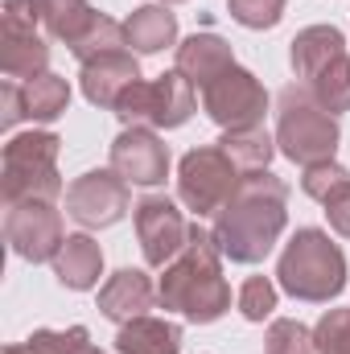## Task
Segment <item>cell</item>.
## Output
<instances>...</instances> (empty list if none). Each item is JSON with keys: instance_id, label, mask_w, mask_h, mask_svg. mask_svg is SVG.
Instances as JSON below:
<instances>
[{"instance_id": "obj_1", "label": "cell", "mask_w": 350, "mask_h": 354, "mask_svg": "<svg viewBox=\"0 0 350 354\" xmlns=\"http://www.w3.org/2000/svg\"><path fill=\"white\" fill-rule=\"evenodd\" d=\"M284 202H288V185L276 174H268V169L243 174L239 189L231 194V202L210 223V235H214L223 260L260 264L276 248V239L284 235V223H288Z\"/></svg>"}, {"instance_id": "obj_2", "label": "cell", "mask_w": 350, "mask_h": 354, "mask_svg": "<svg viewBox=\"0 0 350 354\" xmlns=\"http://www.w3.org/2000/svg\"><path fill=\"white\" fill-rule=\"evenodd\" d=\"M157 297L169 313H181L194 326H210L231 309V284L223 280V252L206 227H190V243L165 268Z\"/></svg>"}, {"instance_id": "obj_3", "label": "cell", "mask_w": 350, "mask_h": 354, "mask_svg": "<svg viewBox=\"0 0 350 354\" xmlns=\"http://www.w3.org/2000/svg\"><path fill=\"white\" fill-rule=\"evenodd\" d=\"M276 280L288 297L326 305L347 288V256L322 227H301L280 252Z\"/></svg>"}, {"instance_id": "obj_4", "label": "cell", "mask_w": 350, "mask_h": 354, "mask_svg": "<svg viewBox=\"0 0 350 354\" xmlns=\"http://www.w3.org/2000/svg\"><path fill=\"white\" fill-rule=\"evenodd\" d=\"M276 149L297 161L301 169L309 165H322V161H334L338 153V140H342V128H338V115H330L313 95L297 83L276 95Z\"/></svg>"}, {"instance_id": "obj_5", "label": "cell", "mask_w": 350, "mask_h": 354, "mask_svg": "<svg viewBox=\"0 0 350 354\" xmlns=\"http://www.w3.org/2000/svg\"><path fill=\"white\" fill-rule=\"evenodd\" d=\"M58 153H62V140L54 132H21V136H12L4 145V165H0L4 206L54 202L62 194Z\"/></svg>"}, {"instance_id": "obj_6", "label": "cell", "mask_w": 350, "mask_h": 354, "mask_svg": "<svg viewBox=\"0 0 350 354\" xmlns=\"http://www.w3.org/2000/svg\"><path fill=\"white\" fill-rule=\"evenodd\" d=\"M239 181H243V169L219 145H202V149H190L177 165V198L198 218H206V214H219L231 202Z\"/></svg>"}, {"instance_id": "obj_7", "label": "cell", "mask_w": 350, "mask_h": 354, "mask_svg": "<svg viewBox=\"0 0 350 354\" xmlns=\"http://www.w3.org/2000/svg\"><path fill=\"white\" fill-rule=\"evenodd\" d=\"M116 115L124 128H153V132L181 128L194 115V87L177 71L157 75V79H140L136 87L124 91V99L116 103Z\"/></svg>"}, {"instance_id": "obj_8", "label": "cell", "mask_w": 350, "mask_h": 354, "mask_svg": "<svg viewBox=\"0 0 350 354\" xmlns=\"http://www.w3.org/2000/svg\"><path fill=\"white\" fill-rule=\"evenodd\" d=\"M46 33L54 41H66L71 54L79 62H91L99 54H111V50H124V25L111 21L107 12L91 8L87 0H54V12H50V25Z\"/></svg>"}, {"instance_id": "obj_9", "label": "cell", "mask_w": 350, "mask_h": 354, "mask_svg": "<svg viewBox=\"0 0 350 354\" xmlns=\"http://www.w3.org/2000/svg\"><path fill=\"white\" fill-rule=\"evenodd\" d=\"M202 107L223 132L256 128V124H264V111H268V91H264V83L252 71L231 66L223 79H214L202 91Z\"/></svg>"}, {"instance_id": "obj_10", "label": "cell", "mask_w": 350, "mask_h": 354, "mask_svg": "<svg viewBox=\"0 0 350 354\" xmlns=\"http://www.w3.org/2000/svg\"><path fill=\"white\" fill-rule=\"evenodd\" d=\"M4 239L12 248V256H21L29 264H46L66 243L62 214L54 210V202H17L4 210Z\"/></svg>"}, {"instance_id": "obj_11", "label": "cell", "mask_w": 350, "mask_h": 354, "mask_svg": "<svg viewBox=\"0 0 350 354\" xmlns=\"http://www.w3.org/2000/svg\"><path fill=\"white\" fill-rule=\"evenodd\" d=\"M136 239H140V252H145V264L149 268H169L185 252L190 243V223L181 214L174 198L165 194H149L136 202Z\"/></svg>"}, {"instance_id": "obj_12", "label": "cell", "mask_w": 350, "mask_h": 354, "mask_svg": "<svg viewBox=\"0 0 350 354\" xmlns=\"http://www.w3.org/2000/svg\"><path fill=\"white\" fill-rule=\"evenodd\" d=\"M132 194L116 169H87L66 185V214L79 227H111L128 214Z\"/></svg>"}, {"instance_id": "obj_13", "label": "cell", "mask_w": 350, "mask_h": 354, "mask_svg": "<svg viewBox=\"0 0 350 354\" xmlns=\"http://www.w3.org/2000/svg\"><path fill=\"white\" fill-rule=\"evenodd\" d=\"M111 169L128 185H161L169 177V145L153 128H124L111 140Z\"/></svg>"}, {"instance_id": "obj_14", "label": "cell", "mask_w": 350, "mask_h": 354, "mask_svg": "<svg viewBox=\"0 0 350 354\" xmlns=\"http://www.w3.org/2000/svg\"><path fill=\"white\" fill-rule=\"evenodd\" d=\"M83 95L87 103L103 107V111H116V103L124 99V91L140 83V66H136V54L132 50H111V54H99L83 62Z\"/></svg>"}, {"instance_id": "obj_15", "label": "cell", "mask_w": 350, "mask_h": 354, "mask_svg": "<svg viewBox=\"0 0 350 354\" xmlns=\"http://www.w3.org/2000/svg\"><path fill=\"white\" fill-rule=\"evenodd\" d=\"M157 284L149 280V272L140 268H120L103 288H99V313L116 326H128L136 317H149V309L157 305Z\"/></svg>"}, {"instance_id": "obj_16", "label": "cell", "mask_w": 350, "mask_h": 354, "mask_svg": "<svg viewBox=\"0 0 350 354\" xmlns=\"http://www.w3.org/2000/svg\"><path fill=\"white\" fill-rule=\"evenodd\" d=\"M231 66H235L231 41L219 37V33H190L177 46V75L190 79V87L198 91H206L214 79H223Z\"/></svg>"}, {"instance_id": "obj_17", "label": "cell", "mask_w": 350, "mask_h": 354, "mask_svg": "<svg viewBox=\"0 0 350 354\" xmlns=\"http://www.w3.org/2000/svg\"><path fill=\"white\" fill-rule=\"evenodd\" d=\"M0 71L12 83H29V79L46 75L50 71V46H46V37L33 33V29L4 25V37H0Z\"/></svg>"}, {"instance_id": "obj_18", "label": "cell", "mask_w": 350, "mask_h": 354, "mask_svg": "<svg viewBox=\"0 0 350 354\" xmlns=\"http://www.w3.org/2000/svg\"><path fill=\"white\" fill-rule=\"evenodd\" d=\"M50 264H54V276H58L62 288L87 292V288L99 284V276H103V252H99V243L91 235H66L62 252Z\"/></svg>"}, {"instance_id": "obj_19", "label": "cell", "mask_w": 350, "mask_h": 354, "mask_svg": "<svg viewBox=\"0 0 350 354\" xmlns=\"http://www.w3.org/2000/svg\"><path fill=\"white\" fill-rule=\"evenodd\" d=\"M124 41L132 46V54H157L177 41V17L169 4H140L128 21H124Z\"/></svg>"}, {"instance_id": "obj_20", "label": "cell", "mask_w": 350, "mask_h": 354, "mask_svg": "<svg viewBox=\"0 0 350 354\" xmlns=\"http://www.w3.org/2000/svg\"><path fill=\"white\" fill-rule=\"evenodd\" d=\"M120 354H181V326L165 317H136L116 334Z\"/></svg>"}, {"instance_id": "obj_21", "label": "cell", "mask_w": 350, "mask_h": 354, "mask_svg": "<svg viewBox=\"0 0 350 354\" xmlns=\"http://www.w3.org/2000/svg\"><path fill=\"white\" fill-rule=\"evenodd\" d=\"M342 50H347L342 29H334V25H309V29H301V33L293 37V46H288L293 75L305 83L322 62H330V58H334V54H342Z\"/></svg>"}, {"instance_id": "obj_22", "label": "cell", "mask_w": 350, "mask_h": 354, "mask_svg": "<svg viewBox=\"0 0 350 354\" xmlns=\"http://www.w3.org/2000/svg\"><path fill=\"white\" fill-rule=\"evenodd\" d=\"M301 87L309 91L330 115H338V111H350V50L342 54H334L330 62H322Z\"/></svg>"}, {"instance_id": "obj_23", "label": "cell", "mask_w": 350, "mask_h": 354, "mask_svg": "<svg viewBox=\"0 0 350 354\" xmlns=\"http://www.w3.org/2000/svg\"><path fill=\"white\" fill-rule=\"evenodd\" d=\"M21 103H25V120L33 124H50L71 107V83L58 75H37L29 83H21Z\"/></svg>"}, {"instance_id": "obj_24", "label": "cell", "mask_w": 350, "mask_h": 354, "mask_svg": "<svg viewBox=\"0 0 350 354\" xmlns=\"http://www.w3.org/2000/svg\"><path fill=\"white\" fill-rule=\"evenodd\" d=\"M219 149L243 169V174H256V169H268L272 153H276V136H268V128L256 124V128H235V132H223Z\"/></svg>"}, {"instance_id": "obj_25", "label": "cell", "mask_w": 350, "mask_h": 354, "mask_svg": "<svg viewBox=\"0 0 350 354\" xmlns=\"http://www.w3.org/2000/svg\"><path fill=\"white\" fill-rule=\"evenodd\" d=\"M264 354H317L313 330H305L293 317H276L264 334Z\"/></svg>"}, {"instance_id": "obj_26", "label": "cell", "mask_w": 350, "mask_h": 354, "mask_svg": "<svg viewBox=\"0 0 350 354\" xmlns=\"http://www.w3.org/2000/svg\"><path fill=\"white\" fill-rule=\"evenodd\" d=\"M33 354H83L91 346V334L83 326H71V330H37L25 338Z\"/></svg>"}, {"instance_id": "obj_27", "label": "cell", "mask_w": 350, "mask_h": 354, "mask_svg": "<svg viewBox=\"0 0 350 354\" xmlns=\"http://www.w3.org/2000/svg\"><path fill=\"white\" fill-rule=\"evenodd\" d=\"M317 354H350V309H330L313 326Z\"/></svg>"}, {"instance_id": "obj_28", "label": "cell", "mask_w": 350, "mask_h": 354, "mask_svg": "<svg viewBox=\"0 0 350 354\" xmlns=\"http://www.w3.org/2000/svg\"><path fill=\"white\" fill-rule=\"evenodd\" d=\"M272 309H276V284L268 276L243 280V288H239V313L248 322H264V317H272Z\"/></svg>"}, {"instance_id": "obj_29", "label": "cell", "mask_w": 350, "mask_h": 354, "mask_svg": "<svg viewBox=\"0 0 350 354\" xmlns=\"http://www.w3.org/2000/svg\"><path fill=\"white\" fill-rule=\"evenodd\" d=\"M227 8L243 29H272L284 17V0H227Z\"/></svg>"}, {"instance_id": "obj_30", "label": "cell", "mask_w": 350, "mask_h": 354, "mask_svg": "<svg viewBox=\"0 0 350 354\" xmlns=\"http://www.w3.org/2000/svg\"><path fill=\"white\" fill-rule=\"evenodd\" d=\"M50 12H54V0H4V25H17V29L42 33L50 25Z\"/></svg>"}, {"instance_id": "obj_31", "label": "cell", "mask_w": 350, "mask_h": 354, "mask_svg": "<svg viewBox=\"0 0 350 354\" xmlns=\"http://www.w3.org/2000/svg\"><path fill=\"white\" fill-rule=\"evenodd\" d=\"M350 181V174L338 165V161H322V165H309L305 177H301V189L309 194V198H317V202H326L334 189H342Z\"/></svg>"}, {"instance_id": "obj_32", "label": "cell", "mask_w": 350, "mask_h": 354, "mask_svg": "<svg viewBox=\"0 0 350 354\" xmlns=\"http://www.w3.org/2000/svg\"><path fill=\"white\" fill-rule=\"evenodd\" d=\"M322 206H326V218H330V227H334L342 239H350V181L342 185V189H334V194H330Z\"/></svg>"}, {"instance_id": "obj_33", "label": "cell", "mask_w": 350, "mask_h": 354, "mask_svg": "<svg viewBox=\"0 0 350 354\" xmlns=\"http://www.w3.org/2000/svg\"><path fill=\"white\" fill-rule=\"evenodd\" d=\"M21 120H25V103H21V83H12V79H8V83L0 87V124H4V128H17Z\"/></svg>"}, {"instance_id": "obj_34", "label": "cell", "mask_w": 350, "mask_h": 354, "mask_svg": "<svg viewBox=\"0 0 350 354\" xmlns=\"http://www.w3.org/2000/svg\"><path fill=\"white\" fill-rule=\"evenodd\" d=\"M4 354H33V346H29V342H21V346H8Z\"/></svg>"}, {"instance_id": "obj_35", "label": "cell", "mask_w": 350, "mask_h": 354, "mask_svg": "<svg viewBox=\"0 0 350 354\" xmlns=\"http://www.w3.org/2000/svg\"><path fill=\"white\" fill-rule=\"evenodd\" d=\"M83 354H103V351H95V346H87V351H83Z\"/></svg>"}, {"instance_id": "obj_36", "label": "cell", "mask_w": 350, "mask_h": 354, "mask_svg": "<svg viewBox=\"0 0 350 354\" xmlns=\"http://www.w3.org/2000/svg\"><path fill=\"white\" fill-rule=\"evenodd\" d=\"M161 4H181V0H161Z\"/></svg>"}]
</instances>
